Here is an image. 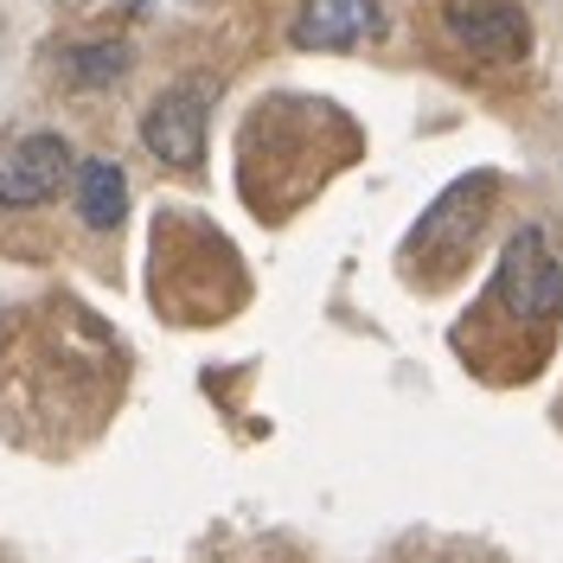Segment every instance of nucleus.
I'll return each instance as SVG.
<instances>
[{
  "mask_svg": "<svg viewBox=\"0 0 563 563\" xmlns=\"http://www.w3.org/2000/svg\"><path fill=\"white\" fill-rule=\"evenodd\" d=\"M493 186H499L493 174H467L422 211V224L410 231L404 256H410V269H422L429 288H435L442 276H455L461 263H467V250H474V238H481V224H487V211H493L487 206Z\"/></svg>",
  "mask_w": 563,
  "mask_h": 563,
  "instance_id": "f03ea898",
  "label": "nucleus"
},
{
  "mask_svg": "<svg viewBox=\"0 0 563 563\" xmlns=\"http://www.w3.org/2000/svg\"><path fill=\"white\" fill-rule=\"evenodd\" d=\"M442 33L455 38V52L481 65H519L531 52V20L519 0H449Z\"/></svg>",
  "mask_w": 563,
  "mask_h": 563,
  "instance_id": "7ed1b4c3",
  "label": "nucleus"
},
{
  "mask_svg": "<svg viewBox=\"0 0 563 563\" xmlns=\"http://www.w3.org/2000/svg\"><path fill=\"white\" fill-rule=\"evenodd\" d=\"M378 33V0H301L288 45L295 52H346Z\"/></svg>",
  "mask_w": 563,
  "mask_h": 563,
  "instance_id": "423d86ee",
  "label": "nucleus"
},
{
  "mask_svg": "<svg viewBox=\"0 0 563 563\" xmlns=\"http://www.w3.org/2000/svg\"><path fill=\"white\" fill-rule=\"evenodd\" d=\"M77 218L90 231H115L129 218V174L115 161H84L77 167Z\"/></svg>",
  "mask_w": 563,
  "mask_h": 563,
  "instance_id": "0eeeda50",
  "label": "nucleus"
},
{
  "mask_svg": "<svg viewBox=\"0 0 563 563\" xmlns=\"http://www.w3.org/2000/svg\"><path fill=\"white\" fill-rule=\"evenodd\" d=\"M206 129H211V84H174L161 103L141 115V141L161 167L192 174L206 161Z\"/></svg>",
  "mask_w": 563,
  "mask_h": 563,
  "instance_id": "20e7f679",
  "label": "nucleus"
},
{
  "mask_svg": "<svg viewBox=\"0 0 563 563\" xmlns=\"http://www.w3.org/2000/svg\"><path fill=\"white\" fill-rule=\"evenodd\" d=\"M122 70H129V52H122V45H70L65 52L70 84H115Z\"/></svg>",
  "mask_w": 563,
  "mask_h": 563,
  "instance_id": "6e6552de",
  "label": "nucleus"
},
{
  "mask_svg": "<svg viewBox=\"0 0 563 563\" xmlns=\"http://www.w3.org/2000/svg\"><path fill=\"white\" fill-rule=\"evenodd\" d=\"M65 179H70V141L65 135H26L0 154V206L33 211L45 199H58Z\"/></svg>",
  "mask_w": 563,
  "mask_h": 563,
  "instance_id": "39448f33",
  "label": "nucleus"
},
{
  "mask_svg": "<svg viewBox=\"0 0 563 563\" xmlns=\"http://www.w3.org/2000/svg\"><path fill=\"white\" fill-rule=\"evenodd\" d=\"M563 320V263L558 244L544 224H526L512 231V244L499 250V269H493L487 295L474 301L467 327H455V346L487 372V358L512 352L519 358V378L544 358L551 333Z\"/></svg>",
  "mask_w": 563,
  "mask_h": 563,
  "instance_id": "f257e3e1",
  "label": "nucleus"
}]
</instances>
